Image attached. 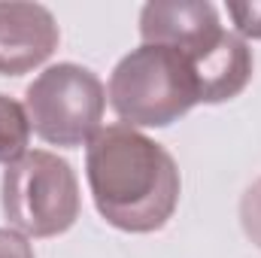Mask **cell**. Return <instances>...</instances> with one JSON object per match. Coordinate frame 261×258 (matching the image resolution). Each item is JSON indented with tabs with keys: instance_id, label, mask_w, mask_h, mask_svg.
Masks as SVG:
<instances>
[{
	"instance_id": "cell-1",
	"label": "cell",
	"mask_w": 261,
	"mask_h": 258,
	"mask_svg": "<svg viewBox=\"0 0 261 258\" xmlns=\"http://www.w3.org/2000/svg\"><path fill=\"white\" fill-rule=\"evenodd\" d=\"M88 186L97 213L130 234L167 225L179 200V170L164 146L128 125L100 128L88 140Z\"/></svg>"
},
{
	"instance_id": "cell-2",
	"label": "cell",
	"mask_w": 261,
	"mask_h": 258,
	"mask_svg": "<svg viewBox=\"0 0 261 258\" xmlns=\"http://www.w3.org/2000/svg\"><path fill=\"white\" fill-rule=\"evenodd\" d=\"M146 46H167L189 58L200 85V104L237 97L252 76V52L219 24L216 6L203 0H155L140 12Z\"/></svg>"
},
{
	"instance_id": "cell-3",
	"label": "cell",
	"mask_w": 261,
	"mask_h": 258,
	"mask_svg": "<svg viewBox=\"0 0 261 258\" xmlns=\"http://www.w3.org/2000/svg\"><path fill=\"white\" fill-rule=\"evenodd\" d=\"M200 104V85L189 58L167 46H140L110 76V107L130 125L164 128Z\"/></svg>"
},
{
	"instance_id": "cell-4",
	"label": "cell",
	"mask_w": 261,
	"mask_h": 258,
	"mask_svg": "<svg viewBox=\"0 0 261 258\" xmlns=\"http://www.w3.org/2000/svg\"><path fill=\"white\" fill-rule=\"evenodd\" d=\"M3 213L28 237H55L79 219V183L64 158L34 149L6 164Z\"/></svg>"
},
{
	"instance_id": "cell-5",
	"label": "cell",
	"mask_w": 261,
	"mask_h": 258,
	"mask_svg": "<svg viewBox=\"0 0 261 258\" xmlns=\"http://www.w3.org/2000/svg\"><path fill=\"white\" fill-rule=\"evenodd\" d=\"M103 107V82L79 64L49 67L24 91V110L37 137L67 149L82 146L97 134Z\"/></svg>"
},
{
	"instance_id": "cell-6",
	"label": "cell",
	"mask_w": 261,
	"mask_h": 258,
	"mask_svg": "<svg viewBox=\"0 0 261 258\" xmlns=\"http://www.w3.org/2000/svg\"><path fill=\"white\" fill-rule=\"evenodd\" d=\"M58 24L40 3L0 0V76H21L58 49Z\"/></svg>"
},
{
	"instance_id": "cell-7",
	"label": "cell",
	"mask_w": 261,
	"mask_h": 258,
	"mask_svg": "<svg viewBox=\"0 0 261 258\" xmlns=\"http://www.w3.org/2000/svg\"><path fill=\"white\" fill-rule=\"evenodd\" d=\"M28 137H31L28 110L18 100L0 94V164L18 161L28 149Z\"/></svg>"
},
{
	"instance_id": "cell-8",
	"label": "cell",
	"mask_w": 261,
	"mask_h": 258,
	"mask_svg": "<svg viewBox=\"0 0 261 258\" xmlns=\"http://www.w3.org/2000/svg\"><path fill=\"white\" fill-rule=\"evenodd\" d=\"M240 222L246 237L261 249V176L246 189L243 200H240Z\"/></svg>"
},
{
	"instance_id": "cell-9",
	"label": "cell",
	"mask_w": 261,
	"mask_h": 258,
	"mask_svg": "<svg viewBox=\"0 0 261 258\" xmlns=\"http://www.w3.org/2000/svg\"><path fill=\"white\" fill-rule=\"evenodd\" d=\"M228 15L237 21V31L246 37H261V3H228Z\"/></svg>"
},
{
	"instance_id": "cell-10",
	"label": "cell",
	"mask_w": 261,
	"mask_h": 258,
	"mask_svg": "<svg viewBox=\"0 0 261 258\" xmlns=\"http://www.w3.org/2000/svg\"><path fill=\"white\" fill-rule=\"evenodd\" d=\"M0 258H34V249L18 231L0 228Z\"/></svg>"
}]
</instances>
